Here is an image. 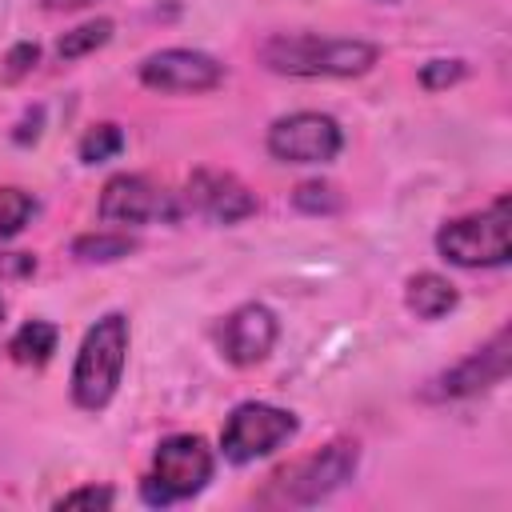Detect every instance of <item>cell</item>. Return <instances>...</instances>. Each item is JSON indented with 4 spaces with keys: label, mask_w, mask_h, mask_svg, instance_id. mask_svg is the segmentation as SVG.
I'll use <instances>...</instances> for the list:
<instances>
[{
    "label": "cell",
    "mask_w": 512,
    "mask_h": 512,
    "mask_svg": "<svg viewBox=\"0 0 512 512\" xmlns=\"http://www.w3.org/2000/svg\"><path fill=\"white\" fill-rule=\"evenodd\" d=\"M264 148L280 164H332L344 148V128L328 112H288L268 124Z\"/></svg>",
    "instance_id": "8"
},
{
    "label": "cell",
    "mask_w": 512,
    "mask_h": 512,
    "mask_svg": "<svg viewBox=\"0 0 512 512\" xmlns=\"http://www.w3.org/2000/svg\"><path fill=\"white\" fill-rule=\"evenodd\" d=\"M212 340L232 368H256L272 356L280 340V320L268 304L248 300V304H236L228 316H220V324L212 328Z\"/></svg>",
    "instance_id": "11"
},
{
    "label": "cell",
    "mask_w": 512,
    "mask_h": 512,
    "mask_svg": "<svg viewBox=\"0 0 512 512\" xmlns=\"http://www.w3.org/2000/svg\"><path fill=\"white\" fill-rule=\"evenodd\" d=\"M296 432H300L296 412L264 404V400H244L228 412V420L220 428V452L228 464H252V460L272 456L276 448H284Z\"/></svg>",
    "instance_id": "6"
},
{
    "label": "cell",
    "mask_w": 512,
    "mask_h": 512,
    "mask_svg": "<svg viewBox=\"0 0 512 512\" xmlns=\"http://www.w3.org/2000/svg\"><path fill=\"white\" fill-rule=\"evenodd\" d=\"M128 344H132V328L124 312H104L84 332L68 376V392L80 412H104L116 400L128 364Z\"/></svg>",
    "instance_id": "2"
},
{
    "label": "cell",
    "mask_w": 512,
    "mask_h": 512,
    "mask_svg": "<svg viewBox=\"0 0 512 512\" xmlns=\"http://www.w3.org/2000/svg\"><path fill=\"white\" fill-rule=\"evenodd\" d=\"M508 352H512V340H508V328H500L488 344L472 348L464 360H456L444 372L428 376L424 388H420V400L424 404H452V400H472V396L504 384V376H508Z\"/></svg>",
    "instance_id": "7"
},
{
    "label": "cell",
    "mask_w": 512,
    "mask_h": 512,
    "mask_svg": "<svg viewBox=\"0 0 512 512\" xmlns=\"http://www.w3.org/2000/svg\"><path fill=\"white\" fill-rule=\"evenodd\" d=\"M36 272V256L32 252H0V280H20Z\"/></svg>",
    "instance_id": "23"
},
{
    "label": "cell",
    "mask_w": 512,
    "mask_h": 512,
    "mask_svg": "<svg viewBox=\"0 0 512 512\" xmlns=\"http://www.w3.org/2000/svg\"><path fill=\"white\" fill-rule=\"evenodd\" d=\"M292 208L304 216H336L344 208V196L328 180H300L292 188Z\"/></svg>",
    "instance_id": "18"
},
{
    "label": "cell",
    "mask_w": 512,
    "mask_h": 512,
    "mask_svg": "<svg viewBox=\"0 0 512 512\" xmlns=\"http://www.w3.org/2000/svg\"><path fill=\"white\" fill-rule=\"evenodd\" d=\"M136 248H140L136 236H128L120 228H112V232H84V236L72 240V256L80 264H112V260L132 256Z\"/></svg>",
    "instance_id": "15"
},
{
    "label": "cell",
    "mask_w": 512,
    "mask_h": 512,
    "mask_svg": "<svg viewBox=\"0 0 512 512\" xmlns=\"http://www.w3.org/2000/svg\"><path fill=\"white\" fill-rule=\"evenodd\" d=\"M260 64L276 76H296V80H352L376 68L380 48L372 40L356 36H320V32H272L260 44Z\"/></svg>",
    "instance_id": "1"
},
{
    "label": "cell",
    "mask_w": 512,
    "mask_h": 512,
    "mask_svg": "<svg viewBox=\"0 0 512 512\" xmlns=\"http://www.w3.org/2000/svg\"><path fill=\"white\" fill-rule=\"evenodd\" d=\"M388 4H392V0H388Z\"/></svg>",
    "instance_id": "27"
},
{
    "label": "cell",
    "mask_w": 512,
    "mask_h": 512,
    "mask_svg": "<svg viewBox=\"0 0 512 512\" xmlns=\"http://www.w3.org/2000/svg\"><path fill=\"white\" fill-rule=\"evenodd\" d=\"M460 304V288L440 272H416L404 280V308L416 320H444Z\"/></svg>",
    "instance_id": "13"
},
{
    "label": "cell",
    "mask_w": 512,
    "mask_h": 512,
    "mask_svg": "<svg viewBox=\"0 0 512 512\" xmlns=\"http://www.w3.org/2000/svg\"><path fill=\"white\" fill-rule=\"evenodd\" d=\"M120 152H124V128H120L116 120L92 124V128L80 136V144H76L80 164H104V160H112V156H120Z\"/></svg>",
    "instance_id": "16"
},
{
    "label": "cell",
    "mask_w": 512,
    "mask_h": 512,
    "mask_svg": "<svg viewBox=\"0 0 512 512\" xmlns=\"http://www.w3.org/2000/svg\"><path fill=\"white\" fill-rule=\"evenodd\" d=\"M96 212L104 224L144 228V224H176L184 208H180L176 192H168L164 184H156L140 172H120L100 188Z\"/></svg>",
    "instance_id": "9"
},
{
    "label": "cell",
    "mask_w": 512,
    "mask_h": 512,
    "mask_svg": "<svg viewBox=\"0 0 512 512\" xmlns=\"http://www.w3.org/2000/svg\"><path fill=\"white\" fill-rule=\"evenodd\" d=\"M4 312H8V308H4V300H0V324H4Z\"/></svg>",
    "instance_id": "26"
},
{
    "label": "cell",
    "mask_w": 512,
    "mask_h": 512,
    "mask_svg": "<svg viewBox=\"0 0 512 512\" xmlns=\"http://www.w3.org/2000/svg\"><path fill=\"white\" fill-rule=\"evenodd\" d=\"M360 468V444L352 436H336L328 440L320 452L280 468L272 480H268V492L260 500H272V504H292V508H308V504H320L328 500L332 492H340Z\"/></svg>",
    "instance_id": "5"
},
{
    "label": "cell",
    "mask_w": 512,
    "mask_h": 512,
    "mask_svg": "<svg viewBox=\"0 0 512 512\" xmlns=\"http://www.w3.org/2000/svg\"><path fill=\"white\" fill-rule=\"evenodd\" d=\"M512 200L500 192L488 208L452 216L436 228V252L456 268H504L512 260Z\"/></svg>",
    "instance_id": "4"
},
{
    "label": "cell",
    "mask_w": 512,
    "mask_h": 512,
    "mask_svg": "<svg viewBox=\"0 0 512 512\" xmlns=\"http://www.w3.org/2000/svg\"><path fill=\"white\" fill-rule=\"evenodd\" d=\"M468 76V64L460 60V56H436V60H428V64H420V88H428V92H440V88H452V84H460Z\"/></svg>",
    "instance_id": "20"
},
{
    "label": "cell",
    "mask_w": 512,
    "mask_h": 512,
    "mask_svg": "<svg viewBox=\"0 0 512 512\" xmlns=\"http://www.w3.org/2000/svg\"><path fill=\"white\" fill-rule=\"evenodd\" d=\"M36 64H40V48H36L32 40L12 44L8 56H4V64H0V80H4V84H16V80H24Z\"/></svg>",
    "instance_id": "21"
},
{
    "label": "cell",
    "mask_w": 512,
    "mask_h": 512,
    "mask_svg": "<svg viewBox=\"0 0 512 512\" xmlns=\"http://www.w3.org/2000/svg\"><path fill=\"white\" fill-rule=\"evenodd\" d=\"M112 504H116V492H112L108 484H84V488L64 492L52 508H60V512H64V508H92V512H96V508H112Z\"/></svg>",
    "instance_id": "22"
},
{
    "label": "cell",
    "mask_w": 512,
    "mask_h": 512,
    "mask_svg": "<svg viewBox=\"0 0 512 512\" xmlns=\"http://www.w3.org/2000/svg\"><path fill=\"white\" fill-rule=\"evenodd\" d=\"M184 204L192 212L208 216L212 224H240L260 212L256 192L240 176L220 172V168H196L184 184Z\"/></svg>",
    "instance_id": "12"
},
{
    "label": "cell",
    "mask_w": 512,
    "mask_h": 512,
    "mask_svg": "<svg viewBox=\"0 0 512 512\" xmlns=\"http://www.w3.org/2000/svg\"><path fill=\"white\" fill-rule=\"evenodd\" d=\"M32 216H36V196L16 184H4L0 188V240L20 236Z\"/></svg>",
    "instance_id": "19"
},
{
    "label": "cell",
    "mask_w": 512,
    "mask_h": 512,
    "mask_svg": "<svg viewBox=\"0 0 512 512\" xmlns=\"http://www.w3.org/2000/svg\"><path fill=\"white\" fill-rule=\"evenodd\" d=\"M108 40H112V20L100 16V20H88V24L72 28V32H64L56 40V56L60 60H80V56H92L96 48H104Z\"/></svg>",
    "instance_id": "17"
},
{
    "label": "cell",
    "mask_w": 512,
    "mask_h": 512,
    "mask_svg": "<svg viewBox=\"0 0 512 512\" xmlns=\"http://www.w3.org/2000/svg\"><path fill=\"white\" fill-rule=\"evenodd\" d=\"M140 84L164 96H200L224 84V64L200 48H160L140 60Z\"/></svg>",
    "instance_id": "10"
},
{
    "label": "cell",
    "mask_w": 512,
    "mask_h": 512,
    "mask_svg": "<svg viewBox=\"0 0 512 512\" xmlns=\"http://www.w3.org/2000/svg\"><path fill=\"white\" fill-rule=\"evenodd\" d=\"M88 4H96V0H40L44 12H76V8H88Z\"/></svg>",
    "instance_id": "25"
},
{
    "label": "cell",
    "mask_w": 512,
    "mask_h": 512,
    "mask_svg": "<svg viewBox=\"0 0 512 512\" xmlns=\"http://www.w3.org/2000/svg\"><path fill=\"white\" fill-rule=\"evenodd\" d=\"M216 472V452L196 432H172L156 444L148 472L140 476V500L148 508H172L208 488Z\"/></svg>",
    "instance_id": "3"
},
{
    "label": "cell",
    "mask_w": 512,
    "mask_h": 512,
    "mask_svg": "<svg viewBox=\"0 0 512 512\" xmlns=\"http://www.w3.org/2000/svg\"><path fill=\"white\" fill-rule=\"evenodd\" d=\"M40 128H44V108L36 104V108H28V112L20 116V124H16V132H12V140H16V144H32V140L40 136Z\"/></svg>",
    "instance_id": "24"
},
{
    "label": "cell",
    "mask_w": 512,
    "mask_h": 512,
    "mask_svg": "<svg viewBox=\"0 0 512 512\" xmlns=\"http://www.w3.org/2000/svg\"><path fill=\"white\" fill-rule=\"evenodd\" d=\"M56 344H60L56 324H48V320H28V324H20V328L12 332L8 356H12L16 364H24V368H44V364L52 360Z\"/></svg>",
    "instance_id": "14"
}]
</instances>
